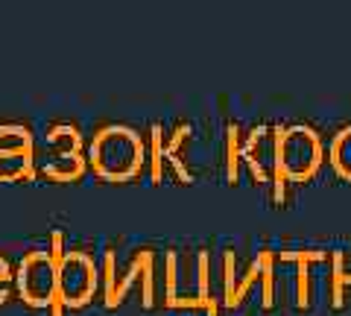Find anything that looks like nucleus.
<instances>
[{
	"instance_id": "nucleus-1",
	"label": "nucleus",
	"mask_w": 351,
	"mask_h": 316,
	"mask_svg": "<svg viewBox=\"0 0 351 316\" xmlns=\"http://www.w3.org/2000/svg\"><path fill=\"white\" fill-rule=\"evenodd\" d=\"M91 158H94V167L100 170L103 176L120 179V176L135 173V167L141 165V144L126 129H106V132L94 141Z\"/></svg>"
},
{
	"instance_id": "nucleus-2",
	"label": "nucleus",
	"mask_w": 351,
	"mask_h": 316,
	"mask_svg": "<svg viewBox=\"0 0 351 316\" xmlns=\"http://www.w3.org/2000/svg\"><path fill=\"white\" fill-rule=\"evenodd\" d=\"M21 290L32 304H44L53 299V293L59 290V269L50 264L47 258H29L21 267Z\"/></svg>"
},
{
	"instance_id": "nucleus-3",
	"label": "nucleus",
	"mask_w": 351,
	"mask_h": 316,
	"mask_svg": "<svg viewBox=\"0 0 351 316\" xmlns=\"http://www.w3.org/2000/svg\"><path fill=\"white\" fill-rule=\"evenodd\" d=\"M94 290V269L82 255H71L59 267V293L64 302L80 304L91 296Z\"/></svg>"
},
{
	"instance_id": "nucleus-4",
	"label": "nucleus",
	"mask_w": 351,
	"mask_h": 316,
	"mask_svg": "<svg viewBox=\"0 0 351 316\" xmlns=\"http://www.w3.org/2000/svg\"><path fill=\"white\" fill-rule=\"evenodd\" d=\"M316 158H319V147H316V138L311 132H302L295 129L284 138L281 144V165L287 167L293 176H304L316 167Z\"/></svg>"
},
{
	"instance_id": "nucleus-5",
	"label": "nucleus",
	"mask_w": 351,
	"mask_h": 316,
	"mask_svg": "<svg viewBox=\"0 0 351 316\" xmlns=\"http://www.w3.org/2000/svg\"><path fill=\"white\" fill-rule=\"evenodd\" d=\"M334 165L343 176H351V129H346L334 144Z\"/></svg>"
},
{
	"instance_id": "nucleus-6",
	"label": "nucleus",
	"mask_w": 351,
	"mask_h": 316,
	"mask_svg": "<svg viewBox=\"0 0 351 316\" xmlns=\"http://www.w3.org/2000/svg\"><path fill=\"white\" fill-rule=\"evenodd\" d=\"M3 278H6V264L0 260V281H3Z\"/></svg>"
}]
</instances>
